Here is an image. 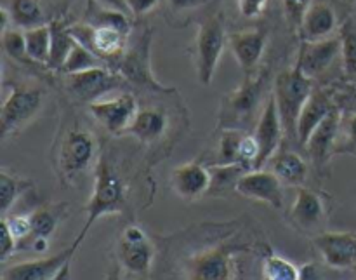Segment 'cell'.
I'll return each mask as SVG.
<instances>
[{
	"mask_svg": "<svg viewBox=\"0 0 356 280\" xmlns=\"http://www.w3.org/2000/svg\"><path fill=\"white\" fill-rule=\"evenodd\" d=\"M125 208H127V201H125L124 180L108 157V153H101L99 160H96V169H94L92 194H90L89 202L86 205V225L80 230L73 246L79 247L82 244V240L86 239L97 219L108 215L124 212Z\"/></svg>",
	"mask_w": 356,
	"mask_h": 280,
	"instance_id": "obj_1",
	"label": "cell"
},
{
	"mask_svg": "<svg viewBox=\"0 0 356 280\" xmlns=\"http://www.w3.org/2000/svg\"><path fill=\"white\" fill-rule=\"evenodd\" d=\"M54 169L63 181H73L86 173L97 157V143L89 129L76 120L59 131L54 143Z\"/></svg>",
	"mask_w": 356,
	"mask_h": 280,
	"instance_id": "obj_2",
	"label": "cell"
},
{
	"mask_svg": "<svg viewBox=\"0 0 356 280\" xmlns=\"http://www.w3.org/2000/svg\"><path fill=\"white\" fill-rule=\"evenodd\" d=\"M312 93V79L302 75L296 66L280 73L275 80L273 96L277 100L278 114H280L282 124H284L285 136H289V138L296 139L299 115H301L302 107H305Z\"/></svg>",
	"mask_w": 356,
	"mask_h": 280,
	"instance_id": "obj_3",
	"label": "cell"
},
{
	"mask_svg": "<svg viewBox=\"0 0 356 280\" xmlns=\"http://www.w3.org/2000/svg\"><path fill=\"white\" fill-rule=\"evenodd\" d=\"M225 44V17L221 14H214L202 21L195 38V68L202 86H211L214 80Z\"/></svg>",
	"mask_w": 356,
	"mask_h": 280,
	"instance_id": "obj_4",
	"label": "cell"
},
{
	"mask_svg": "<svg viewBox=\"0 0 356 280\" xmlns=\"http://www.w3.org/2000/svg\"><path fill=\"white\" fill-rule=\"evenodd\" d=\"M45 93L38 87H14L6 98L0 111V136H9L23 131L42 110Z\"/></svg>",
	"mask_w": 356,
	"mask_h": 280,
	"instance_id": "obj_5",
	"label": "cell"
},
{
	"mask_svg": "<svg viewBox=\"0 0 356 280\" xmlns=\"http://www.w3.org/2000/svg\"><path fill=\"white\" fill-rule=\"evenodd\" d=\"M65 82L73 96L90 104L104 98L111 91L120 89L125 79L122 73L111 72L108 66H96V68L83 70V72L68 73L65 75Z\"/></svg>",
	"mask_w": 356,
	"mask_h": 280,
	"instance_id": "obj_6",
	"label": "cell"
},
{
	"mask_svg": "<svg viewBox=\"0 0 356 280\" xmlns=\"http://www.w3.org/2000/svg\"><path fill=\"white\" fill-rule=\"evenodd\" d=\"M155 249L143 228L129 225L117 240V260L124 270L134 275H148L152 270Z\"/></svg>",
	"mask_w": 356,
	"mask_h": 280,
	"instance_id": "obj_7",
	"label": "cell"
},
{
	"mask_svg": "<svg viewBox=\"0 0 356 280\" xmlns=\"http://www.w3.org/2000/svg\"><path fill=\"white\" fill-rule=\"evenodd\" d=\"M138 101L132 94L125 93L111 100H97L89 104V111L97 124L111 134H124L138 114Z\"/></svg>",
	"mask_w": 356,
	"mask_h": 280,
	"instance_id": "obj_8",
	"label": "cell"
},
{
	"mask_svg": "<svg viewBox=\"0 0 356 280\" xmlns=\"http://www.w3.org/2000/svg\"><path fill=\"white\" fill-rule=\"evenodd\" d=\"M284 136L285 129L282 124L280 114H278L277 100H275L273 94H270L256 124V131H254V138L259 145V159H257L254 169H263L270 162L271 157L280 148Z\"/></svg>",
	"mask_w": 356,
	"mask_h": 280,
	"instance_id": "obj_9",
	"label": "cell"
},
{
	"mask_svg": "<svg viewBox=\"0 0 356 280\" xmlns=\"http://www.w3.org/2000/svg\"><path fill=\"white\" fill-rule=\"evenodd\" d=\"M235 192L245 199L264 202L273 209H282L284 205V183L271 169L247 171L236 181Z\"/></svg>",
	"mask_w": 356,
	"mask_h": 280,
	"instance_id": "obj_10",
	"label": "cell"
},
{
	"mask_svg": "<svg viewBox=\"0 0 356 280\" xmlns=\"http://www.w3.org/2000/svg\"><path fill=\"white\" fill-rule=\"evenodd\" d=\"M323 263L336 270L356 267V232H323L313 237Z\"/></svg>",
	"mask_w": 356,
	"mask_h": 280,
	"instance_id": "obj_11",
	"label": "cell"
},
{
	"mask_svg": "<svg viewBox=\"0 0 356 280\" xmlns=\"http://www.w3.org/2000/svg\"><path fill=\"white\" fill-rule=\"evenodd\" d=\"M341 37H327L320 40H302L296 68L308 79H315L325 72L341 54Z\"/></svg>",
	"mask_w": 356,
	"mask_h": 280,
	"instance_id": "obj_12",
	"label": "cell"
},
{
	"mask_svg": "<svg viewBox=\"0 0 356 280\" xmlns=\"http://www.w3.org/2000/svg\"><path fill=\"white\" fill-rule=\"evenodd\" d=\"M233 251L228 247H216L195 254L184 265V274L190 279H232L233 277Z\"/></svg>",
	"mask_w": 356,
	"mask_h": 280,
	"instance_id": "obj_13",
	"label": "cell"
},
{
	"mask_svg": "<svg viewBox=\"0 0 356 280\" xmlns=\"http://www.w3.org/2000/svg\"><path fill=\"white\" fill-rule=\"evenodd\" d=\"M79 247L73 246L68 249H63L61 253L54 256L38 258V260L23 261V263L13 265L2 272V279H16V280H40V279H58L59 270L65 267L68 261L73 260Z\"/></svg>",
	"mask_w": 356,
	"mask_h": 280,
	"instance_id": "obj_14",
	"label": "cell"
},
{
	"mask_svg": "<svg viewBox=\"0 0 356 280\" xmlns=\"http://www.w3.org/2000/svg\"><path fill=\"white\" fill-rule=\"evenodd\" d=\"M149 44H152V33L145 31L138 44L131 47V51L124 56L120 73L125 80L136 84V86H145L149 89L165 91L155 79H153L152 65H149Z\"/></svg>",
	"mask_w": 356,
	"mask_h": 280,
	"instance_id": "obj_15",
	"label": "cell"
},
{
	"mask_svg": "<svg viewBox=\"0 0 356 280\" xmlns=\"http://www.w3.org/2000/svg\"><path fill=\"white\" fill-rule=\"evenodd\" d=\"M212 185L211 169L198 162L177 166L170 174V187L183 201H198L209 194Z\"/></svg>",
	"mask_w": 356,
	"mask_h": 280,
	"instance_id": "obj_16",
	"label": "cell"
},
{
	"mask_svg": "<svg viewBox=\"0 0 356 280\" xmlns=\"http://www.w3.org/2000/svg\"><path fill=\"white\" fill-rule=\"evenodd\" d=\"M289 218L298 230L305 233H313L322 226L325 218V209L318 194L305 187H298L296 199L291 205Z\"/></svg>",
	"mask_w": 356,
	"mask_h": 280,
	"instance_id": "obj_17",
	"label": "cell"
},
{
	"mask_svg": "<svg viewBox=\"0 0 356 280\" xmlns=\"http://www.w3.org/2000/svg\"><path fill=\"white\" fill-rule=\"evenodd\" d=\"M266 33L263 30H257V28L229 35L228 44L232 47L236 63L245 72V75H250L256 70V66L259 65L264 49H266Z\"/></svg>",
	"mask_w": 356,
	"mask_h": 280,
	"instance_id": "obj_18",
	"label": "cell"
},
{
	"mask_svg": "<svg viewBox=\"0 0 356 280\" xmlns=\"http://www.w3.org/2000/svg\"><path fill=\"white\" fill-rule=\"evenodd\" d=\"M341 125V111L332 108L325 118L318 124V127L309 136L306 148H308L309 157L316 167L323 166L332 155L334 141H336L337 131Z\"/></svg>",
	"mask_w": 356,
	"mask_h": 280,
	"instance_id": "obj_19",
	"label": "cell"
},
{
	"mask_svg": "<svg viewBox=\"0 0 356 280\" xmlns=\"http://www.w3.org/2000/svg\"><path fill=\"white\" fill-rule=\"evenodd\" d=\"M332 108L334 103L323 91L313 89L308 101H306L305 107H302L301 115H299L298 134H296V139H298L299 145L306 146L309 136L313 134V131L318 127L320 122L329 115V111L332 110Z\"/></svg>",
	"mask_w": 356,
	"mask_h": 280,
	"instance_id": "obj_20",
	"label": "cell"
},
{
	"mask_svg": "<svg viewBox=\"0 0 356 280\" xmlns=\"http://www.w3.org/2000/svg\"><path fill=\"white\" fill-rule=\"evenodd\" d=\"M337 26L336 13L325 2H312L299 26L302 40H320L334 33Z\"/></svg>",
	"mask_w": 356,
	"mask_h": 280,
	"instance_id": "obj_21",
	"label": "cell"
},
{
	"mask_svg": "<svg viewBox=\"0 0 356 280\" xmlns=\"http://www.w3.org/2000/svg\"><path fill=\"white\" fill-rule=\"evenodd\" d=\"M266 77H250L247 75L242 86L236 91H233L228 96V110L235 117L243 118L254 114V110L259 104L261 96H263V84Z\"/></svg>",
	"mask_w": 356,
	"mask_h": 280,
	"instance_id": "obj_22",
	"label": "cell"
},
{
	"mask_svg": "<svg viewBox=\"0 0 356 280\" xmlns=\"http://www.w3.org/2000/svg\"><path fill=\"white\" fill-rule=\"evenodd\" d=\"M165 127L167 118L163 111L156 110V108H143V110H138L134 120L125 129L124 134L134 136L143 143H153L162 138Z\"/></svg>",
	"mask_w": 356,
	"mask_h": 280,
	"instance_id": "obj_23",
	"label": "cell"
},
{
	"mask_svg": "<svg viewBox=\"0 0 356 280\" xmlns=\"http://www.w3.org/2000/svg\"><path fill=\"white\" fill-rule=\"evenodd\" d=\"M270 164L271 171L280 178L282 183L289 187H302L308 178V166L296 152H277L271 157Z\"/></svg>",
	"mask_w": 356,
	"mask_h": 280,
	"instance_id": "obj_24",
	"label": "cell"
},
{
	"mask_svg": "<svg viewBox=\"0 0 356 280\" xmlns=\"http://www.w3.org/2000/svg\"><path fill=\"white\" fill-rule=\"evenodd\" d=\"M49 24H51V54H49L47 68L52 72H59L72 52L73 45L76 44V38L73 37L65 21L54 20Z\"/></svg>",
	"mask_w": 356,
	"mask_h": 280,
	"instance_id": "obj_25",
	"label": "cell"
},
{
	"mask_svg": "<svg viewBox=\"0 0 356 280\" xmlns=\"http://www.w3.org/2000/svg\"><path fill=\"white\" fill-rule=\"evenodd\" d=\"M3 9L9 13L13 26L21 30L45 24L44 9L38 0H9V6Z\"/></svg>",
	"mask_w": 356,
	"mask_h": 280,
	"instance_id": "obj_26",
	"label": "cell"
},
{
	"mask_svg": "<svg viewBox=\"0 0 356 280\" xmlns=\"http://www.w3.org/2000/svg\"><path fill=\"white\" fill-rule=\"evenodd\" d=\"M83 21L92 24V26H113L125 31V33L131 31V21H129L127 13L104 7L101 6V3H97L96 0H89Z\"/></svg>",
	"mask_w": 356,
	"mask_h": 280,
	"instance_id": "obj_27",
	"label": "cell"
},
{
	"mask_svg": "<svg viewBox=\"0 0 356 280\" xmlns=\"http://www.w3.org/2000/svg\"><path fill=\"white\" fill-rule=\"evenodd\" d=\"M31 187H33L31 180L19 178L7 169L0 171V209H2V215L6 216L14 205V202L23 197L26 192H30Z\"/></svg>",
	"mask_w": 356,
	"mask_h": 280,
	"instance_id": "obj_28",
	"label": "cell"
},
{
	"mask_svg": "<svg viewBox=\"0 0 356 280\" xmlns=\"http://www.w3.org/2000/svg\"><path fill=\"white\" fill-rule=\"evenodd\" d=\"M24 40H26L28 56L38 65L47 66L49 54H51V24L45 23L24 30Z\"/></svg>",
	"mask_w": 356,
	"mask_h": 280,
	"instance_id": "obj_29",
	"label": "cell"
},
{
	"mask_svg": "<svg viewBox=\"0 0 356 280\" xmlns=\"http://www.w3.org/2000/svg\"><path fill=\"white\" fill-rule=\"evenodd\" d=\"M249 171V166L242 162L235 164H219V166H214V169H211L212 176V185L209 194H226L228 190H235L236 181L240 180L242 174H245Z\"/></svg>",
	"mask_w": 356,
	"mask_h": 280,
	"instance_id": "obj_30",
	"label": "cell"
},
{
	"mask_svg": "<svg viewBox=\"0 0 356 280\" xmlns=\"http://www.w3.org/2000/svg\"><path fill=\"white\" fill-rule=\"evenodd\" d=\"M96 66H106L104 65V59L99 58V56H97L96 52L90 51V49H87L86 45L76 42L59 72H61L63 75H68V73L83 72V70L96 68Z\"/></svg>",
	"mask_w": 356,
	"mask_h": 280,
	"instance_id": "obj_31",
	"label": "cell"
},
{
	"mask_svg": "<svg viewBox=\"0 0 356 280\" xmlns=\"http://www.w3.org/2000/svg\"><path fill=\"white\" fill-rule=\"evenodd\" d=\"M2 45L6 54L9 56L10 59H14V61L23 63V65L35 63L33 59L28 56L26 40H24V30H21V28L13 26L2 30Z\"/></svg>",
	"mask_w": 356,
	"mask_h": 280,
	"instance_id": "obj_32",
	"label": "cell"
},
{
	"mask_svg": "<svg viewBox=\"0 0 356 280\" xmlns=\"http://www.w3.org/2000/svg\"><path fill=\"white\" fill-rule=\"evenodd\" d=\"M263 277L268 280H299V268L285 258L270 254L263 261Z\"/></svg>",
	"mask_w": 356,
	"mask_h": 280,
	"instance_id": "obj_33",
	"label": "cell"
},
{
	"mask_svg": "<svg viewBox=\"0 0 356 280\" xmlns=\"http://www.w3.org/2000/svg\"><path fill=\"white\" fill-rule=\"evenodd\" d=\"M243 136L245 134L238 129H225L222 131L218 146L219 164L240 162V145H242Z\"/></svg>",
	"mask_w": 356,
	"mask_h": 280,
	"instance_id": "obj_34",
	"label": "cell"
},
{
	"mask_svg": "<svg viewBox=\"0 0 356 280\" xmlns=\"http://www.w3.org/2000/svg\"><path fill=\"white\" fill-rule=\"evenodd\" d=\"M31 239L33 237H51L59 225V209H37L30 215Z\"/></svg>",
	"mask_w": 356,
	"mask_h": 280,
	"instance_id": "obj_35",
	"label": "cell"
},
{
	"mask_svg": "<svg viewBox=\"0 0 356 280\" xmlns=\"http://www.w3.org/2000/svg\"><path fill=\"white\" fill-rule=\"evenodd\" d=\"M341 54L344 59V68L348 73H356V24L346 21L341 28Z\"/></svg>",
	"mask_w": 356,
	"mask_h": 280,
	"instance_id": "obj_36",
	"label": "cell"
},
{
	"mask_svg": "<svg viewBox=\"0 0 356 280\" xmlns=\"http://www.w3.org/2000/svg\"><path fill=\"white\" fill-rule=\"evenodd\" d=\"M312 2L313 0H284L285 17H287V23L294 30H299V26L302 23V17H305L306 10L312 6Z\"/></svg>",
	"mask_w": 356,
	"mask_h": 280,
	"instance_id": "obj_37",
	"label": "cell"
},
{
	"mask_svg": "<svg viewBox=\"0 0 356 280\" xmlns=\"http://www.w3.org/2000/svg\"><path fill=\"white\" fill-rule=\"evenodd\" d=\"M3 219H6L10 232L14 233V237H16L17 240H23L26 239V237H31L30 215H14V216H9V218L3 216Z\"/></svg>",
	"mask_w": 356,
	"mask_h": 280,
	"instance_id": "obj_38",
	"label": "cell"
},
{
	"mask_svg": "<svg viewBox=\"0 0 356 280\" xmlns=\"http://www.w3.org/2000/svg\"><path fill=\"white\" fill-rule=\"evenodd\" d=\"M16 242L17 239L14 237V233L10 232L9 225L6 223V219H2V233H0V261H7L16 251Z\"/></svg>",
	"mask_w": 356,
	"mask_h": 280,
	"instance_id": "obj_39",
	"label": "cell"
},
{
	"mask_svg": "<svg viewBox=\"0 0 356 280\" xmlns=\"http://www.w3.org/2000/svg\"><path fill=\"white\" fill-rule=\"evenodd\" d=\"M268 0H238V9L243 17H257L266 9Z\"/></svg>",
	"mask_w": 356,
	"mask_h": 280,
	"instance_id": "obj_40",
	"label": "cell"
},
{
	"mask_svg": "<svg viewBox=\"0 0 356 280\" xmlns=\"http://www.w3.org/2000/svg\"><path fill=\"white\" fill-rule=\"evenodd\" d=\"M156 3H159V0H127L132 16H145V14L152 13Z\"/></svg>",
	"mask_w": 356,
	"mask_h": 280,
	"instance_id": "obj_41",
	"label": "cell"
},
{
	"mask_svg": "<svg viewBox=\"0 0 356 280\" xmlns=\"http://www.w3.org/2000/svg\"><path fill=\"white\" fill-rule=\"evenodd\" d=\"M207 0H169L170 7L176 10H188V9H195V7H200Z\"/></svg>",
	"mask_w": 356,
	"mask_h": 280,
	"instance_id": "obj_42",
	"label": "cell"
},
{
	"mask_svg": "<svg viewBox=\"0 0 356 280\" xmlns=\"http://www.w3.org/2000/svg\"><path fill=\"white\" fill-rule=\"evenodd\" d=\"M320 270L315 263H305L299 268V279H318Z\"/></svg>",
	"mask_w": 356,
	"mask_h": 280,
	"instance_id": "obj_43",
	"label": "cell"
},
{
	"mask_svg": "<svg viewBox=\"0 0 356 280\" xmlns=\"http://www.w3.org/2000/svg\"><path fill=\"white\" fill-rule=\"evenodd\" d=\"M96 2L104 7H110V9H117V10H122V13L131 14V10H129V6H127V0H96Z\"/></svg>",
	"mask_w": 356,
	"mask_h": 280,
	"instance_id": "obj_44",
	"label": "cell"
},
{
	"mask_svg": "<svg viewBox=\"0 0 356 280\" xmlns=\"http://www.w3.org/2000/svg\"><path fill=\"white\" fill-rule=\"evenodd\" d=\"M31 249L35 253H45L49 249V237H33V240H31Z\"/></svg>",
	"mask_w": 356,
	"mask_h": 280,
	"instance_id": "obj_45",
	"label": "cell"
},
{
	"mask_svg": "<svg viewBox=\"0 0 356 280\" xmlns=\"http://www.w3.org/2000/svg\"><path fill=\"white\" fill-rule=\"evenodd\" d=\"M348 139L351 141V145L356 146V114L351 115L348 120Z\"/></svg>",
	"mask_w": 356,
	"mask_h": 280,
	"instance_id": "obj_46",
	"label": "cell"
}]
</instances>
